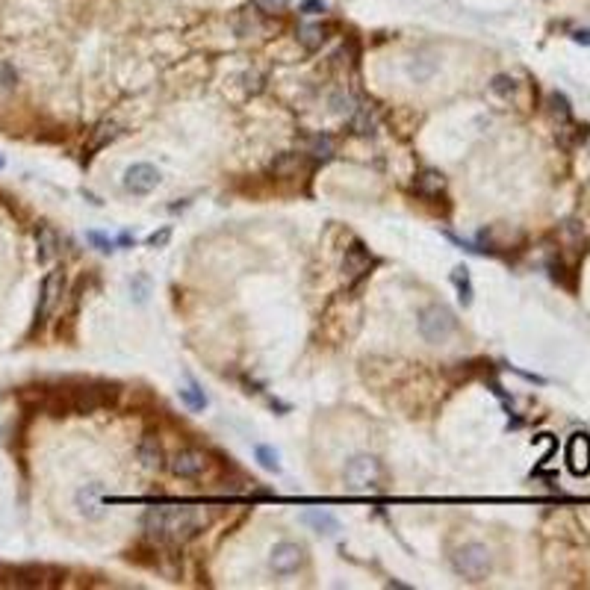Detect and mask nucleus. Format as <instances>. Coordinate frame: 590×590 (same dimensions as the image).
I'll return each instance as SVG.
<instances>
[{
	"mask_svg": "<svg viewBox=\"0 0 590 590\" xmlns=\"http://www.w3.org/2000/svg\"><path fill=\"white\" fill-rule=\"evenodd\" d=\"M210 517L201 508H180V505H169V508H151L142 519V526L148 531V537L165 546H177L192 540L198 531L206 528Z\"/></svg>",
	"mask_w": 590,
	"mask_h": 590,
	"instance_id": "nucleus-1",
	"label": "nucleus"
},
{
	"mask_svg": "<svg viewBox=\"0 0 590 590\" xmlns=\"http://www.w3.org/2000/svg\"><path fill=\"white\" fill-rule=\"evenodd\" d=\"M451 567L467 582H484L490 569H493V555H490V549L484 543H464L451 555Z\"/></svg>",
	"mask_w": 590,
	"mask_h": 590,
	"instance_id": "nucleus-2",
	"label": "nucleus"
},
{
	"mask_svg": "<svg viewBox=\"0 0 590 590\" xmlns=\"http://www.w3.org/2000/svg\"><path fill=\"white\" fill-rule=\"evenodd\" d=\"M458 322L451 316L449 307H442V304H431L419 313V333L422 340L431 342V346H440V342H446L451 333H455Z\"/></svg>",
	"mask_w": 590,
	"mask_h": 590,
	"instance_id": "nucleus-3",
	"label": "nucleus"
},
{
	"mask_svg": "<svg viewBox=\"0 0 590 590\" xmlns=\"http://www.w3.org/2000/svg\"><path fill=\"white\" fill-rule=\"evenodd\" d=\"M381 484V464L375 455H354L346 464V487L354 493H369Z\"/></svg>",
	"mask_w": 590,
	"mask_h": 590,
	"instance_id": "nucleus-4",
	"label": "nucleus"
},
{
	"mask_svg": "<svg viewBox=\"0 0 590 590\" xmlns=\"http://www.w3.org/2000/svg\"><path fill=\"white\" fill-rule=\"evenodd\" d=\"M304 564H307V549L301 543H292V540L278 543L269 555V567H272L274 576H292V573H298Z\"/></svg>",
	"mask_w": 590,
	"mask_h": 590,
	"instance_id": "nucleus-5",
	"label": "nucleus"
},
{
	"mask_svg": "<svg viewBox=\"0 0 590 590\" xmlns=\"http://www.w3.org/2000/svg\"><path fill=\"white\" fill-rule=\"evenodd\" d=\"M160 169L151 163H133L130 169L124 172V189L133 192V195H148L160 186Z\"/></svg>",
	"mask_w": 590,
	"mask_h": 590,
	"instance_id": "nucleus-6",
	"label": "nucleus"
},
{
	"mask_svg": "<svg viewBox=\"0 0 590 590\" xmlns=\"http://www.w3.org/2000/svg\"><path fill=\"white\" fill-rule=\"evenodd\" d=\"M169 467H172V472L177 478H198V475H204V469H206V455L198 451V449H180L172 458Z\"/></svg>",
	"mask_w": 590,
	"mask_h": 590,
	"instance_id": "nucleus-7",
	"label": "nucleus"
},
{
	"mask_svg": "<svg viewBox=\"0 0 590 590\" xmlns=\"http://www.w3.org/2000/svg\"><path fill=\"white\" fill-rule=\"evenodd\" d=\"M372 269V254L363 242H351L346 248V257H342V274L349 281H360L363 274H369Z\"/></svg>",
	"mask_w": 590,
	"mask_h": 590,
	"instance_id": "nucleus-8",
	"label": "nucleus"
},
{
	"mask_svg": "<svg viewBox=\"0 0 590 590\" xmlns=\"http://www.w3.org/2000/svg\"><path fill=\"white\" fill-rule=\"evenodd\" d=\"M0 585L9 587H38L45 585L47 569L45 567H0Z\"/></svg>",
	"mask_w": 590,
	"mask_h": 590,
	"instance_id": "nucleus-9",
	"label": "nucleus"
},
{
	"mask_svg": "<svg viewBox=\"0 0 590 590\" xmlns=\"http://www.w3.org/2000/svg\"><path fill=\"white\" fill-rule=\"evenodd\" d=\"M62 283H65L62 272H51V274L45 278V283H42V295H38V310H36V322H38V324H42V322L54 313L56 301H59V295H62Z\"/></svg>",
	"mask_w": 590,
	"mask_h": 590,
	"instance_id": "nucleus-10",
	"label": "nucleus"
},
{
	"mask_svg": "<svg viewBox=\"0 0 590 590\" xmlns=\"http://www.w3.org/2000/svg\"><path fill=\"white\" fill-rule=\"evenodd\" d=\"M567 464L576 475H585L590 469V437L587 434H573L567 442Z\"/></svg>",
	"mask_w": 590,
	"mask_h": 590,
	"instance_id": "nucleus-11",
	"label": "nucleus"
},
{
	"mask_svg": "<svg viewBox=\"0 0 590 590\" xmlns=\"http://www.w3.org/2000/svg\"><path fill=\"white\" fill-rule=\"evenodd\" d=\"M101 496H104V484H86V487L77 490L74 502H77V508H80L83 517L97 519V517L104 514V502H101Z\"/></svg>",
	"mask_w": 590,
	"mask_h": 590,
	"instance_id": "nucleus-12",
	"label": "nucleus"
},
{
	"mask_svg": "<svg viewBox=\"0 0 590 590\" xmlns=\"http://www.w3.org/2000/svg\"><path fill=\"white\" fill-rule=\"evenodd\" d=\"M36 245H38V260L51 263L59 254V236H56V231L47 228V224H42V228L36 231Z\"/></svg>",
	"mask_w": 590,
	"mask_h": 590,
	"instance_id": "nucleus-13",
	"label": "nucleus"
},
{
	"mask_svg": "<svg viewBox=\"0 0 590 590\" xmlns=\"http://www.w3.org/2000/svg\"><path fill=\"white\" fill-rule=\"evenodd\" d=\"M139 460H142V467L145 469H160L163 467V446H160V440L156 437H142V442H139Z\"/></svg>",
	"mask_w": 590,
	"mask_h": 590,
	"instance_id": "nucleus-14",
	"label": "nucleus"
},
{
	"mask_svg": "<svg viewBox=\"0 0 590 590\" xmlns=\"http://www.w3.org/2000/svg\"><path fill=\"white\" fill-rule=\"evenodd\" d=\"M416 192L419 195H425V198H434V195H440L442 192V186H446V180H442V174L440 172H434V169H425L419 177H416Z\"/></svg>",
	"mask_w": 590,
	"mask_h": 590,
	"instance_id": "nucleus-15",
	"label": "nucleus"
},
{
	"mask_svg": "<svg viewBox=\"0 0 590 590\" xmlns=\"http://www.w3.org/2000/svg\"><path fill=\"white\" fill-rule=\"evenodd\" d=\"M298 169H304V154H295V151H287V154H278L272 160V172L278 177H290L295 174Z\"/></svg>",
	"mask_w": 590,
	"mask_h": 590,
	"instance_id": "nucleus-16",
	"label": "nucleus"
},
{
	"mask_svg": "<svg viewBox=\"0 0 590 590\" xmlns=\"http://www.w3.org/2000/svg\"><path fill=\"white\" fill-rule=\"evenodd\" d=\"M304 523L313 526L319 534H337L340 531V523L331 514H324V510H307V514H304Z\"/></svg>",
	"mask_w": 590,
	"mask_h": 590,
	"instance_id": "nucleus-17",
	"label": "nucleus"
},
{
	"mask_svg": "<svg viewBox=\"0 0 590 590\" xmlns=\"http://www.w3.org/2000/svg\"><path fill=\"white\" fill-rule=\"evenodd\" d=\"M298 42L307 47V51H316V47H322V42H324V30L319 24H304L298 30Z\"/></svg>",
	"mask_w": 590,
	"mask_h": 590,
	"instance_id": "nucleus-18",
	"label": "nucleus"
},
{
	"mask_svg": "<svg viewBox=\"0 0 590 590\" xmlns=\"http://www.w3.org/2000/svg\"><path fill=\"white\" fill-rule=\"evenodd\" d=\"M549 113H552L560 124H567L569 118H573V110H569V101L560 92H552L549 95Z\"/></svg>",
	"mask_w": 590,
	"mask_h": 590,
	"instance_id": "nucleus-19",
	"label": "nucleus"
},
{
	"mask_svg": "<svg viewBox=\"0 0 590 590\" xmlns=\"http://www.w3.org/2000/svg\"><path fill=\"white\" fill-rule=\"evenodd\" d=\"M451 281L458 283L460 301H464V304H472V283H469V269H467V266H458L455 274H451Z\"/></svg>",
	"mask_w": 590,
	"mask_h": 590,
	"instance_id": "nucleus-20",
	"label": "nucleus"
},
{
	"mask_svg": "<svg viewBox=\"0 0 590 590\" xmlns=\"http://www.w3.org/2000/svg\"><path fill=\"white\" fill-rule=\"evenodd\" d=\"M115 136H118V124H113V121H110V124H101V127L95 130L92 142H88V151H97V148H104L106 142H113Z\"/></svg>",
	"mask_w": 590,
	"mask_h": 590,
	"instance_id": "nucleus-21",
	"label": "nucleus"
},
{
	"mask_svg": "<svg viewBox=\"0 0 590 590\" xmlns=\"http://www.w3.org/2000/svg\"><path fill=\"white\" fill-rule=\"evenodd\" d=\"M254 455H257V460H260V467H263V469H269V472H281V460H278V451H274V449H269V446H257V449H254Z\"/></svg>",
	"mask_w": 590,
	"mask_h": 590,
	"instance_id": "nucleus-22",
	"label": "nucleus"
},
{
	"mask_svg": "<svg viewBox=\"0 0 590 590\" xmlns=\"http://www.w3.org/2000/svg\"><path fill=\"white\" fill-rule=\"evenodd\" d=\"M354 130H357L360 136L375 133V118H372V113L366 110V106H360V110L354 113Z\"/></svg>",
	"mask_w": 590,
	"mask_h": 590,
	"instance_id": "nucleus-23",
	"label": "nucleus"
},
{
	"mask_svg": "<svg viewBox=\"0 0 590 590\" xmlns=\"http://www.w3.org/2000/svg\"><path fill=\"white\" fill-rule=\"evenodd\" d=\"M490 88H493L496 95H502V97H510L517 92V80L514 77H508V74H496L493 83H490Z\"/></svg>",
	"mask_w": 590,
	"mask_h": 590,
	"instance_id": "nucleus-24",
	"label": "nucleus"
},
{
	"mask_svg": "<svg viewBox=\"0 0 590 590\" xmlns=\"http://www.w3.org/2000/svg\"><path fill=\"white\" fill-rule=\"evenodd\" d=\"M310 154L319 156V160H328V156L333 154V142L328 139V136H316V139H310Z\"/></svg>",
	"mask_w": 590,
	"mask_h": 590,
	"instance_id": "nucleus-25",
	"label": "nucleus"
},
{
	"mask_svg": "<svg viewBox=\"0 0 590 590\" xmlns=\"http://www.w3.org/2000/svg\"><path fill=\"white\" fill-rule=\"evenodd\" d=\"M180 399H183V401H186V405H189V408H195V410H201V408L206 405L204 392H201L198 387H195V384H192L189 390H180Z\"/></svg>",
	"mask_w": 590,
	"mask_h": 590,
	"instance_id": "nucleus-26",
	"label": "nucleus"
},
{
	"mask_svg": "<svg viewBox=\"0 0 590 590\" xmlns=\"http://www.w3.org/2000/svg\"><path fill=\"white\" fill-rule=\"evenodd\" d=\"M86 239L92 242L97 251H104V254H110V251L115 248V242L110 239V236H104V233H97V231H88V233H86Z\"/></svg>",
	"mask_w": 590,
	"mask_h": 590,
	"instance_id": "nucleus-27",
	"label": "nucleus"
},
{
	"mask_svg": "<svg viewBox=\"0 0 590 590\" xmlns=\"http://www.w3.org/2000/svg\"><path fill=\"white\" fill-rule=\"evenodd\" d=\"M18 83V74L9 62H0V88H12Z\"/></svg>",
	"mask_w": 590,
	"mask_h": 590,
	"instance_id": "nucleus-28",
	"label": "nucleus"
},
{
	"mask_svg": "<svg viewBox=\"0 0 590 590\" xmlns=\"http://www.w3.org/2000/svg\"><path fill=\"white\" fill-rule=\"evenodd\" d=\"M169 236H172L169 228H163L160 233H151V236H148V248H163V245L169 242Z\"/></svg>",
	"mask_w": 590,
	"mask_h": 590,
	"instance_id": "nucleus-29",
	"label": "nucleus"
},
{
	"mask_svg": "<svg viewBox=\"0 0 590 590\" xmlns=\"http://www.w3.org/2000/svg\"><path fill=\"white\" fill-rule=\"evenodd\" d=\"M301 12H304V15H316V12H324V0H304Z\"/></svg>",
	"mask_w": 590,
	"mask_h": 590,
	"instance_id": "nucleus-30",
	"label": "nucleus"
},
{
	"mask_svg": "<svg viewBox=\"0 0 590 590\" xmlns=\"http://www.w3.org/2000/svg\"><path fill=\"white\" fill-rule=\"evenodd\" d=\"M573 42H578V45H590V30H576V33H573Z\"/></svg>",
	"mask_w": 590,
	"mask_h": 590,
	"instance_id": "nucleus-31",
	"label": "nucleus"
},
{
	"mask_svg": "<svg viewBox=\"0 0 590 590\" xmlns=\"http://www.w3.org/2000/svg\"><path fill=\"white\" fill-rule=\"evenodd\" d=\"M272 3H278V6H281V3H283V0H272Z\"/></svg>",
	"mask_w": 590,
	"mask_h": 590,
	"instance_id": "nucleus-32",
	"label": "nucleus"
},
{
	"mask_svg": "<svg viewBox=\"0 0 590 590\" xmlns=\"http://www.w3.org/2000/svg\"><path fill=\"white\" fill-rule=\"evenodd\" d=\"M0 169H3V156H0Z\"/></svg>",
	"mask_w": 590,
	"mask_h": 590,
	"instance_id": "nucleus-33",
	"label": "nucleus"
}]
</instances>
